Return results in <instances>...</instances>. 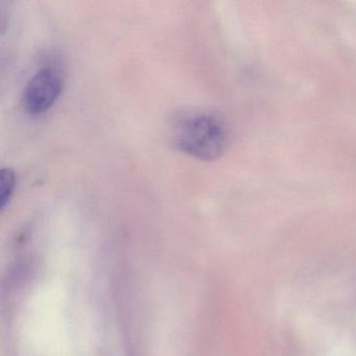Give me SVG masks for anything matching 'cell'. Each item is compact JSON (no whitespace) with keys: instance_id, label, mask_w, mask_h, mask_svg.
Returning <instances> with one entry per match:
<instances>
[{"instance_id":"1","label":"cell","mask_w":356,"mask_h":356,"mask_svg":"<svg viewBox=\"0 0 356 356\" xmlns=\"http://www.w3.org/2000/svg\"><path fill=\"white\" fill-rule=\"evenodd\" d=\"M168 133L175 149L195 159L212 161L224 153L228 131L222 118L205 109H182L168 120Z\"/></svg>"},{"instance_id":"2","label":"cell","mask_w":356,"mask_h":356,"mask_svg":"<svg viewBox=\"0 0 356 356\" xmlns=\"http://www.w3.org/2000/svg\"><path fill=\"white\" fill-rule=\"evenodd\" d=\"M64 87L63 74L54 65L41 67L26 83L22 106L33 115L44 113L57 101Z\"/></svg>"},{"instance_id":"3","label":"cell","mask_w":356,"mask_h":356,"mask_svg":"<svg viewBox=\"0 0 356 356\" xmlns=\"http://www.w3.org/2000/svg\"><path fill=\"white\" fill-rule=\"evenodd\" d=\"M16 185V175L11 168H3L0 172V204L5 210L13 195Z\"/></svg>"}]
</instances>
